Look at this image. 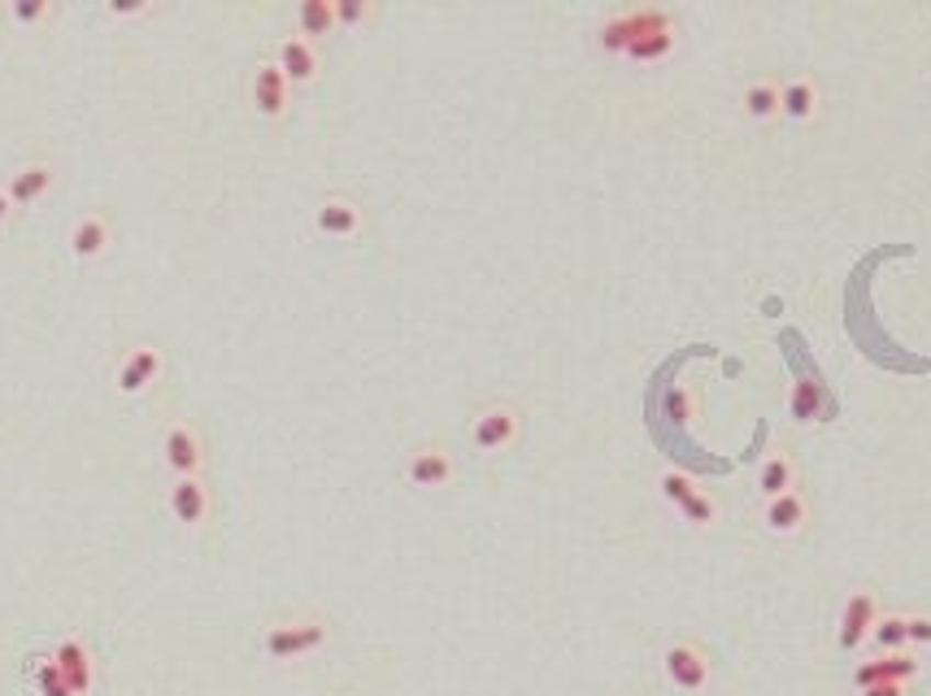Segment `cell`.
<instances>
[{"instance_id":"6da1fadb","label":"cell","mask_w":931,"mask_h":696,"mask_svg":"<svg viewBox=\"0 0 931 696\" xmlns=\"http://www.w3.org/2000/svg\"><path fill=\"white\" fill-rule=\"evenodd\" d=\"M662 26H671V18H666L662 9H631V13L609 18L596 35H601V48H605V53H627L631 40H640L644 31H662Z\"/></svg>"},{"instance_id":"7a4b0ae2","label":"cell","mask_w":931,"mask_h":696,"mask_svg":"<svg viewBox=\"0 0 931 696\" xmlns=\"http://www.w3.org/2000/svg\"><path fill=\"white\" fill-rule=\"evenodd\" d=\"M327 644V627L323 622H283V627H270L266 636V653L274 662H292L301 653H314Z\"/></svg>"},{"instance_id":"3957f363","label":"cell","mask_w":931,"mask_h":696,"mask_svg":"<svg viewBox=\"0 0 931 696\" xmlns=\"http://www.w3.org/2000/svg\"><path fill=\"white\" fill-rule=\"evenodd\" d=\"M662 662H666V675H671V684L680 693H700L709 684V658H705V649H697L693 640L671 644Z\"/></svg>"},{"instance_id":"277c9868","label":"cell","mask_w":931,"mask_h":696,"mask_svg":"<svg viewBox=\"0 0 931 696\" xmlns=\"http://www.w3.org/2000/svg\"><path fill=\"white\" fill-rule=\"evenodd\" d=\"M53 666L61 671V680L70 684V693L75 696H88L92 693V684H97V666H92V653H88V644L83 640H61L57 649H53Z\"/></svg>"},{"instance_id":"5b68a950","label":"cell","mask_w":931,"mask_h":696,"mask_svg":"<svg viewBox=\"0 0 931 696\" xmlns=\"http://www.w3.org/2000/svg\"><path fill=\"white\" fill-rule=\"evenodd\" d=\"M514 436H518V414H514L509 405L483 409V414L474 418V427H470V440H474L479 453H496V449H505Z\"/></svg>"},{"instance_id":"8992f818","label":"cell","mask_w":931,"mask_h":696,"mask_svg":"<svg viewBox=\"0 0 931 696\" xmlns=\"http://www.w3.org/2000/svg\"><path fill=\"white\" fill-rule=\"evenodd\" d=\"M166 505H170L175 523H183V527H201V523L210 518V487L201 483V474L175 479V487H170Z\"/></svg>"},{"instance_id":"52a82bcc","label":"cell","mask_w":931,"mask_h":696,"mask_svg":"<svg viewBox=\"0 0 931 696\" xmlns=\"http://www.w3.org/2000/svg\"><path fill=\"white\" fill-rule=\"evenodd\" d=\"M915 675H919V662L910 653H879L875 662H862L853 671V684L862 693V688H875V684H910Z\"/></svg>"},{"instance_id":"ba28073f","label":"cell","mask_w":931,"mask_h":696,"mask_svg":"<svg viewBox=\"0 0 931 696\" xmlns=\"http://www.w3.org/2000/svg\"><path fill=\"white\" fill-rule=\"evenodd\" d=\"M453 453L449 449H440V445H423V449H414V458L405 462V474H410V483L414 487H445V483H453Z\"/></svg>"},{"instance_id":"9c48e42d","label":"cell","mask_w":931,"mask_h":696,"mask_svg":"<svg viewBox=\"0 0 931 696\" xmlns=\"http://www.w3.org/2000/svg\"><path fill=\"white\" fill-rule=\"evenodd\" d=\"M157 374H161V352L153 345L131 348L126 361L117 366V392H122V396H139L144 388H153Z\"/></svg>"},{"instance_id":"30bf717a","label":"cell","mask_w":931,"mask_h":696,"mask_svg":"<svg viewBox=\"0 0 931 696\" xmlns=\"http://www.w3.org/2000/svg\"><path fill=\"white\" fill-rule=\"evenodd\" d=\"M875 618H879L875 596H871V592H853V596L844 600V614H840V649H857V644L871 636Z\"/></svg>"},{"instance_id":"8fae6325","label":"cell","mask_w":931,"mask_h":696,"mask_svg":"<svg viewBox=\"0 0 931 696\" xmlns=\"http://www.w3.org/2000/svg\"><path fill=\"white\" fill-rule=\"evenodd\" d=\"M288 79H283V70L274 66V61H261L257 66V75H253V105L261 110L266 117H279L288 110Z\"/></svg>"},{"instance_id":"7c38bea8","label":"cell","mask_w":931,"mask_h":696,"mask_svg":"<svg viewBox=\"0 0 931 696\" xmlns=\"http://www.w3.org/2000/svg\"><path fill=\"white\" fill-rule=\"evenodd\" d=\"M314 227L327 235V239H349V235L361 232V210L352 205L349 197H327L314 214Z\"/></svg>"},{"instance_id":"4fadbf2b","label":"cell","mask_w":931,"mask_h":696,"mask_svg":"<svg viewBox=\"0 0 931 696\" xmlns=\"http://www.w3.org/2000/svg\"><path fill=\"white\" fill-rule=\"evenodd\" d=\"M274 66L283 70V79H288V83H310V79L318 75V53H314V40L288 35V40L279 44V61H274Z\"/></svg>"},{"instance_id":"5bb4252c","label":"cell","mask_w":931,"mask_h":696,"mask_svg":"<svg viewBox=\"0 0 931 696\" xmlns=\"http://www.w3.org/2000/svg\"><path fill=\"white\" fill-rule=\"evenodd\" d=\"M205 462V453H201V440H197V431L192 427H170L166 431V465L175 470V479H188V474H197Z\"/></svg>"},{"instance_id":"9a60e30c","label":"cell","mask_w":931,"mask_h":696,"mask_svg":"<svg viewBox=\"0 0 931 696\" xmlns=\"http://www.w3.org/2000/svg\"><path fill=\"white\" fill-rule=\"evenodd\" d=\"M110 239H114L110 218H101V214H83V218L70 227V252H75L79 261H97V257L110 248Z\"/></svg>"},{"instance_id":"2e32d148","label":"cell","mask_w":931,"mask_h":696,"mask_svg":"<svg viewBox=\"0 0 931 696\" xmlns=\"http://www.w3.org/2000/svg\"><path fill=\"white\" fill-rule=\"evenodd\" d=\"M48 188H53V166L31 161V166H22V170H13V175H9L4 197H9L13 205H35L40 197H48Z\"/></svg>"},{"instance_id":"e0dca14e","label":"cell","mask_w":931,"mask_h":696,"mask_svg":"<svg viewBox=\"0 0 931 696\" xmlns=\"http://www.w3.org/2000/svg\"><path fill=\"white\" fill-rule=\"evenodd\" d=\"M766 527L775 536H793L806 527V501L797 492H784V496H771L766 501Z\"/></svg>"},{"instance_id":"ac0fdd59","label":"cell","mask_w":931,"mask_h":696,"mask_svg":"<svg viewBox=\"0 0 931 696\" xmlns=\"http://www.w3.org/2000/svg\"><path fill=\"white\" fill-rule=\"evenodd\" d=\"M822 401H827V388L818 383L815 374H806V379H797L793 392H788V414H793L797 423H815L818 414H822Z\"/></svg>"},{"instance_id":"d6986e66","label":"cell","mask_w":931,"mask_h":696,"mask_svg":"<svg viewBox=\"0 0 931 696\" xmlns=\"http://www.w3.org/2000/svg\"><path fill=\"white\" fill-rule=\"evenodd\" d=\"M815 110H818V88L810 79H793V83L779 88V114H788L793 122H806V117H815Z\"/></svg>"},{"instance_id":"ffe728a7","label":"cell","mask_w":931,"mask_h":696,"mask_svg":"<svg viewBox=\"0 0 931 696\" xmlns=\"http://www.w3.org/2000/svg\"><path fill=\"white\" fill-rule=\"evenodd\" d=\"M296 26H301V40H310V35H332V31L340 26V22H336V0H301Z\"/></svg>"},{"instance_id":"44dd1931","label":"cell","mask_w":931,"mask_h":696,"mask_svg":"<svg viewBox=\"0 0 931 696\" xmlns=\"http://www.w3.org/2000/svg\"><path fill=\"white\" fill-rule=\"evenodd\" d=\"M793 479H797V465H793L788 453H771V458L762 462V470H758V487L766 492V501L793 492Z\"/></svg>"},{"instance_id":"7402d4cb","label":"cell","mask_w":931,"mask_h":696,"mask_svg":"<svg viewBox=\"0 0 931 696\" xmlns=\"http://www.w3.org/2000/svg\"><path fill=\"white\" fill-rule=\"evenodd\" d=\"M744 114L766 122V117H779V83L771 79H758L744 88Z\"/></svg>"},{"instance_id":"603a6c76","label":"cell","mask_w":931,"mask_h":696,"mask_svg":"<svg viewBox=\"0 0 931 696\" xmlns=\"http://www.w3.org/2000/svg\"><path fill=\"white\" fill-rule=\"evenodd\" d=\"M871 640H875V649H879V653H906V649H910L906 618H901V614H884V618H875Z\"/></svg>"},{"instance_id":"cb8c5ba5","label":"cell","mask_w":931,"mask_h":696,"mask_svg":"<svg viewBox=\"0 0 931 696\" xmlns=\"http://www.w3.org/2000/svg\"><path fill=\"white\" fill-rule=\"evenodd\" d=\"M671 48H675V26H662V31H644L640 40H631L627 57L631 61H662Z\"/></svg>"},{"instance_id":"d4e9b609","label":"cell","mask_w":931,"mask_h":696,"mask_svg":"<svg viewBox=\"0 0 931 696\" xmlns=\"http://www.w3.org/2000/svg\"><path fill=\"white\" fill-rule=\"evenodd\" d=\"M680 514H684V523H693V527H709V523H718V501L697 487V492L680 505Z\"/></svg>"},{"instance_id":"484cf974","label":"cell","mask_w":931,"mask_h":696,"mask_svg":"<svg viewBox=\"0 0 931 696\" xmlns=\"http://www.w3.org/2000/svg\"><path fill=\"white\" fill-rule=\"evenodd\" d=\"M693 492H697V479H693V474H684V470H666V474H662V496H666V501L684 505Z\"/></svg>"},{"instance_id":"4316f807","label":"cell","mask_w":931,"mask_h":696,"mask_svg":"<svg viewBox=\"0 0 931 696\" xmlns=\"http://www.w3.org/2000/svg\"><path fill=\"white\" fill-rule=\"evenodd\" d=\"M666 414H671L675 423H693V418H697V396H693L688 388H671V392H666Z\"/></svg>"},{"instance_id":"83f0119b","label":"cell","mask_w":931,"mask_h":696,"mask_svg":"<svg viewBox=\"0 0 931 696\" xmlns=\"http://www.w3.org/2000/svg\"><path fill=\"white\" fill-rule=\"evenodd\" d=\"M9 13H13L18 26H40V22L53 13V4H48V0H18Z\"/></svg>"},{"instance_id":"f1b7e54d","label":"cell","mask_w":931,"mask_h":696,"mask_svg":"<svg viewBox=\"0 0 931 696\" xmlns=\"http://www.w3.org/2000/svg\"><path fill=\"white\" fill-rule=\"evenodd\" d=\"M35 684H40V696H75V693H70V684L61 680V671L53 666V658H48V662L35 671Z\"/></svg>"},{"instance_id":"f546056e","label":"cell","mask_w":931,"mask_h":696,"mask_svg":"<svg viewBox=\"0 0 931 696\" xmlns=\"http://www.w3.org/2000/svg\"><path fill=\"white\" fill-rule=\"evenodd\" d=\"M370 18V4L366 0H336V22L340 26H361Z\"/></svg>"},{"instance_id":"4dcf8cb0","label":"cell","mask_w":931,"mask_h":696,"mask_svg":"<svg viewBox=\"0 0 931 696\" xmlns=\"http://www.w3.org/2000/svg\"><path fill=\"white\" fill-rule=\"evenodd\" d=\"M906 636H910V644H915V649H931V614H915V618H906Z\"/></svg>"},{"instance_id":"1f68e13d","label":"cell","mask_w":931,"mask_h":696,"mask_svg":"<svg viewBox=\"0 0 931 696\" xmlns=\"http://www.w3.org/2000/svg\"><path fill=\"white\" fill-rule=\"evenodd\" d=\"M857 696H906V684H875V688H862Z\"/></svg>"},{"instance_id":"d6a6232c","label":"cell","mask_w":931,"mask_h":696,"mask_svg":"<svg viewBox=\"0 0 931 696\" xmlns=\"http://www.w3.org/2000/svg\"><path fill=\"white\" fill-rule=\"evenodd\" d=\"M9 214H13V201H9V197H4V188H0V227H4V218H9Z\"/></svg>"}]
</instances>
